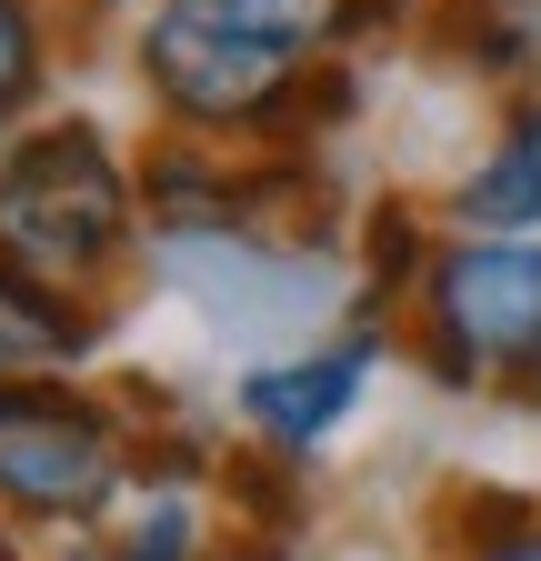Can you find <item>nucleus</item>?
<instances>
[{"label":"nucleus","instance_id":"nucleus-8","mask_svg":"<svg viewBox=\"0 0 541 561\" xmlns=\"http://www.w3.org/2000/svg\"><path fill=\"white\" fill-rule=\"evenodd\" d=\"M221 11H231V21H251V31H270L281 50H311L321 31H342L361 0H221Z\"/></svg>","mask_w":541,"mask_h":561},{"label":"nucleus","instance_id":"nucleus-11","mask_svg":"<svg viewBox=\"0 0 541 561\" xmlns=\"http://www.w3.org/2000/svg\"><path fill=\"white\" fill-rule=\"evenodd\" d=\"M31 70H41L31 21H21V0H0V101H21V91H31Z\"/></svg>","mask_w":541,"mask_h":561},{"label":"nucleus","instance_id":"nucleus-12","mask_svg":"<svg viewBox=\"0 0 541 561\" xmlns=\"http://www.w3.org/2000/svg\"><path fill=\"white\" fill-rule=\"evenodd\" d=\"M482 561H541V531H511V541H492Z\"/></svg>","mask_w":541,"mask_h":561},{"label":"nucleus","instance_id":"nucleus-5","mask_svg":"<svg viewBox=\"0 0 541 561\" xmlns=\"http://www.w3.org/2000/svg\"><path fill=\"white\" fill-rule=\"evenodd\" d=\"M361 371H371V351H361V341L311 351V362H270V371L241 381V411L261 421V432H281V442H311V432H331V421L352 411Z\"/></svg>","mask_w":541,"mask_h":561},{"label":"nucleus","instance_id":"nucleus-10","mask_svg":"<svg viewBox=\"0 0 541 561\" xmlns=\"http://www.w3.org/2000/svg\"><path fill=\"white\" fill-rule=\"evenodd\" d=\"M120 561H191V512H181V502H161L141 531L120 541Z\"/></svg>","mask_w":541,"mask_h":561},{"label":"nucleus","instance_id":"nucleus-2","mask_svg":"<svg viewBox=\"0 0 541 561\" xmlns=\"http://www.w3.org/2000/svg\"><path fill=\"white\" fill-rule=\"evenodd\" d=\"M141 60L191 121H241V111H261L281 91V70H291V50L270 31H251V21H231L221 0H171L151 21V41H141Z\"/></svg>","mask_w":541,"mask_h":561},{"label":"nucleus","instance_id":"nucleus-6","mask_svg":"<svg viewBox=\"0 0 541 561\" xmlns=\"http://www.w3.org/2000/svg\"><path fill=\"white\" fill-rule=\"evenodd\" d=\"M461 221H482V231H531V221H541V111H521L511 140L471 171Z\"/></svg>","mask_w":541,"mask_h":561},{"label":"nucleus","instance_id":"nucleus-9","mask_svg":"<svg viewBox=\"0 0 541 561\" xmlns=\"http://www.w3.org/2000/svg\"><path fill=\"white\" fill-rule=\"evenodd\" d=\"M471 31H482V60L492 70H531L541 60V0H482Z\"/></svg>","mask_w":541,"mask_h":561},{"label":"nucleus","instance_id":"nucleus-1","mask_svg":"<svg viewBox=\"0 0 541 561\" xmlns=\"http://www.w3.org/2000/svg\"><path fill=\"white\" fill-rule=\"evenodd\" d=\"M0 241L31 271H91L120 241V181L91 130H41L0 161Z\"/></svg>","mask_w":541,"mask_h":561},{"label":"nucleus","instance_id":"nucleus-3","mask_svg":"<svg viewBox=\"0 0 541 561\" xmlns=\"http://www.w3.org/2000/svg\"><path fill=\"white\" fill-rule=\"evenodd\" d=\"M441 362L471 381V362H541V251L531 241H471L431 271Z\"/></svg>","mask_w":541,"mask_h":561},{"label":"nucleus","instance_id":"nucleus-7","mask_svg":"<svg viewBox=\"0 0 541 561\" xmlns=\"http://www.w3.org/2000/svg\"><path fill=\"white\" fill-rule=\"evenodd\" d=\"M60 341H71V321H60L31 280H0V371L41 362V351H60Z\"/></svg>","mask_w":541,"mask_h":561},{"label":"nucleus","instance_id":"nucleus-4","mask_svg":"<svg viewBox=\"0 0 541 561\" xmlns=\"http://www.w3.org/2000/svg\"><path fill=\"white\" fill-rule=\"evenodd\" d=\"M0 491L31 512H91L111 491V432L60 391H0Z\"/></svg>","mask_w":541,"mask_h":561}]
</instances>
